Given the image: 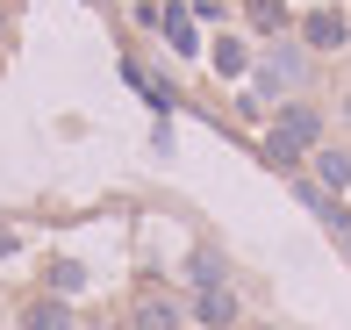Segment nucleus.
<instances>
[{"instance_id":"obj_9","label":"nucleus","mask_w":351,"mask_h":330,"mask_svg":"<svg viewBox=\"0 0 351 330\" xmlns=\"http://www.w3.org/2000/svg\"><path fill=\"white\" fill-rule=\"evenodd\" d=\"M22 330H72V309H65V302L51 294V302H36V309L22 316Z\"/></svg>"},{"instance_id":"obj_11","label":"nucleus","mask_w":351,"mask_h":330,"mask_svg":"<svg viewBox=\"0 0 351 330\" xmlns=\"http://www.w3.org/2000/svg\"><path fill=\"white\" fill-rule=\"evenodd\" d=\"M244 65H251V51H244V43H230V36H222V43H215V72H222V80H237Z\"/></svg>"},{"instance_id":"obj_13","label":"nucleus","mask_w":351,"mask_h":330,"mask_svg":"<svg viewBox=\"0 0 351 330\" xmlns=\"http://www.w3.org/2000/svg\"><path fill=\"white\" fill-rule=\"evenodd\" d=\"M344 115H351V93H344Z\"/></svg>"},{"instance_id":"obj_4","label":"nucleus","mask_w":351,"mask_h":330,"mask_svg":"<svg viewBox=\"0 0 351 330\" xmlns=\"http://www.w3.org/2000/svg\"><path fill=\"white\" fill-rule=\"evenodd\" d=\"M194 323H201V330H230V323H237V294H230V287H208V294H201V309H194Z\"/></svg>"},{"instance_id":"obj_12","label":"nucleus","mask_w":351,"mask_h":330,"mask_svg":"<svg viewBox=\"0 0 351 330\" xmlns=\"http://www.w3.org/2000/svg\"><path fill=\"white\" fill-rule=\"evenodd\" d=\"M244 8H251V22H258L265 36H273V29H287V8H280V0H244Z\"/></svg>"},{"instance_id":"obj_7","label":"nucleus","mask_w":351,"mask_h":330,"mask_svg":"<svg viewBox=\"0 0 351 330\" xmlns=\"http://www.w3.org/2000/svg\"><path fill=\"white\" fill-rule=\"evenodd\" d=\"M122 80H130V86H143V93H151V108H172V101H180V93H172V80H158V72H143V65H136V58H122Z\"/></svg>"},{"instance_id":"obj_5","label":"nucleus","mask_w":351,"mask_h":330,"mask_svg":"<svg viewBox=\"0 0 351 330\" xmlns=\"http://www.w3.org/2000/svg\"><path fill=\"white\" fill-rule=\"evenodd\" d=\"M315 187H323V194H344L351 187V151H315Z\"/></svg>"},{"instance_id":"obj_6","label":"nucleus","mask_w":351,"mask_h":330,"mask_svg":"<svg viewBox=\"0 0 351 330\" xmlns=\"http://www.w3.org/2000/svg\"><path fill=\"white\" fill-rule=\"evenodd\" d=\"M186 280H194L201 294H208V287H222V280H230V266H222V251H186Z\"/></svg>"},{"instance_id":"obj_3","label":"nucleus","mask_w":351,"mask_h":330,"mask_svg":"<svg viewBox=\"0 0 351 330\" xmlns=\"http://www.w3.org/2000/svg\"><path fill=\"white\" fill-rule=\"evenodd\" d=\"M344 36H351V22L337 8H315L308 22H301V43H308V51H344Z\"/></svg>"},{"instance_id":"obj_10","label":"nucleus","mask_w":351,"mask_h":330,"mask_svg":"<svg viewBox=\"0 0 351 330\" xmlns=\"http://www.w3.org/2000/svg\"><path fill=\"white\" fill-rule=\"evenodd\" d=\"M79 287H86V266H79V259H58L51 266V294H79Z\"/></svg>"},{"instance_id":"obj_2","label":"nucleus","mask_w":351,"mask_h":330,"mask_svg":"<svg viewBox=\"0 0 351 330\" xmlns=\"http://www.w3.org/2000/svg\"><path fill=\"white\" fill-rule=\"evenodd\" d=\"M130 330H186V316H180V302H172V294L136 287V302H130Z\"/></svg>"},{"instance_id":"obj_1","label":"nucleus","mask_w":351,"mask_h":330,"mask_svg":"<svg viewBox=\"0 0 351 330\" xmlns=\"http://www.w3.org/2000/svg\"><path fill=\"white\" fill-rule=\"evenodd\" d=\"M315 137H323V115H315V108H280L273 137H265V158H273V165H294Z\"/></svg>"},{"instance_id":"obj_8","label":"nucleus","mask_w":351,"mask_h":330,"mask_svg":"<svg viewBox=\"0 0 351 330\" xmlns=\"http://www.w3.org/2000/svg\"><path fill=\"white\" fill-rule=\"evenodd\" d=\"M158 22H165V36H172V51H180V58H194V51H201V36H194V22H186V8H165Z\"/></svg>"}]
</instances>
